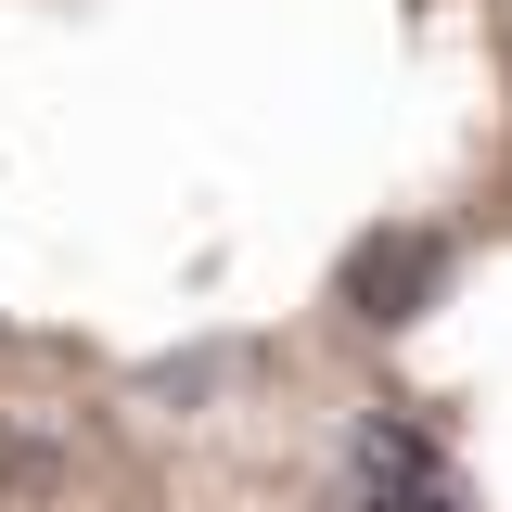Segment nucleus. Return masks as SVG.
<instances>
[{"label":"nucleus","mask_w":512,"mask_h":512,"mask_svg":"<svg viewBox=\"0 0 512 512\" xmlns=\"http://www.w3.org/2000/svg\"><path fill=\"white\" fill-rule=\"evenodd\" d=\"M333 295L372 320V333H410V320L448 295V244H436V231H372V244L346 256V282H333Z\"/></svg>","instance_id":"f257e3e1"},{"label":"nucleus","mask_w":512,"mask_h":512,"mask_svg":"<svg viewBox=\"0 0 512 512\" xmlns=\"http://www.w3.org/2000/svg\"><path fill=\"white\" fill-rule=\"evenodd\" d=\"M359 512H474V500L448 487L436 436H410V423H372V436H359Z\"/></svg>","instance_id":"f03ea898"}]
</instances>
